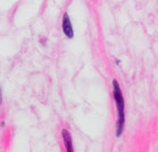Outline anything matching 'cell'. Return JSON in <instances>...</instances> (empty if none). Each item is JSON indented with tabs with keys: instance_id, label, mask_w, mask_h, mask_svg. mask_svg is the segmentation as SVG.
I'll return each mask as SVG.
<instances>
[{
	"instance_id": "cell-1",
	"label": "cell",
	"mask_w": 158,
	"mask_h": 152,
	"mask_svg": "<svg viewBox=\"0 0 158 152\" xmlns=\"http://www.w3.org/2000/svg\"><path fill=\"white\" fill-rule=\"evenodd\" d=\"M113 97L117 108V125H116V136L120 138L124 130L126 124V112H124V99L118 81L113 80Z\"/></svg>"
},
{
	"instance_id": "cell-2",
	"label": "cell",
	"mask_w": 158,
	"mask_h": 152,
	"mask_svg": "<svg viewBox=\"0 0 158 152\" xmlns=\"http://www.w3.org/2000/svg\"><path fill=\"white\" fill-rule=\"evenodd\" d=\"M61 26H62V32L63 34L67 36L69 39H73L74 38V29L72 22H71V19L69 17V15L65 13L62 17V23H61Z\"/></svg>"
},
{
	"instance_id": "cell-3",
	"label": "cell",
	"mask_w": 158,
	"mask_h": 152,
	"mask_svg": "<svg viewBox=\"0 0 158 152\" xmlns=\"http://www.w3.org/2000/svg\"><path fill=\"white\" fill-rule=\"evenodd\" d=\"M61 136H62L63 144H64L67 152H74L72 135H71V133L69 132V130H67V129H62V130H61Z\"/></svg>"
},
{
	"instance_id": "cell-4",
	"label": "cell",
	"mask_w": 158,
	"mask_h": 152,
	"mask_svg": "<svg viewBox=\"0 0 158 152\" xmlns=\"http://www.w3.org/2000/svg\"><path fill=\"white\" fill-rule=\"evenodd\" d=\"M1 104H2V91L1 88H0V107H1Z\"/></svg>"
}]
</instances>
